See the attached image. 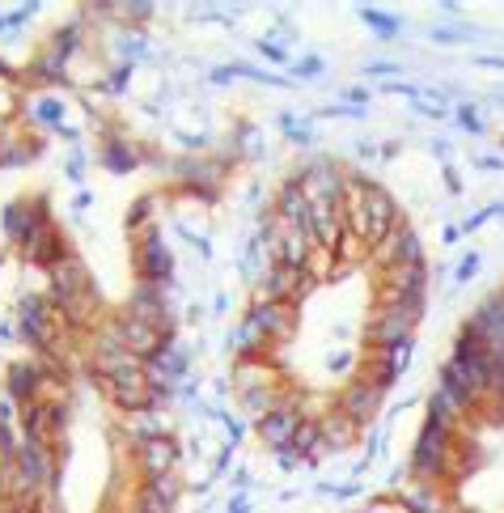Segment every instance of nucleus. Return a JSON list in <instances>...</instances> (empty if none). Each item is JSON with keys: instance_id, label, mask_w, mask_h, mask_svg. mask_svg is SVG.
Here are the masks:
<instances>
[{"instance_id": "f257e3e1", "label": "nucleus", "mask_w": 504, "mask_h": 513, "mask_svg": "<svg viewBox=\"0 0 504 513\" xmlns=\"http://www.w3.org/2000/svg\"><path fill=\"white\" fill-rule=\"evenodd\" d=\"M352 196H344V217H348V229L360 238V242H369L377 246L394 225H399V212H394V204L382 196L377 187L369 183H352L348 187Z\"/></svg>"}, {"instance_id": "f03ea898", "label": "nucleus", "mask_w": 504, "mask_h": 513, "mask_svg": "<svg viewBox=\"0 0 504 513\" xmlns=\"http://www.w3.org/2000/svg\"><path fill=\"white\" fill-rule=\"evenodd\" d=\"M445 429H449V412L441 408V403H432V416H428L424 433H420V446H416V467L424 475L441 471V463H445Z\"/></svg>"}, {"instance_id": "7ed1b4c3", "label": "nucleus", "mask_w": 504, "mask_h": 513, "mask_svg": "<svg viewBox=\"0 0 504 513\" xmlns=\"http://www.w3.org/2000/svg\"><path fill=\"white\" fill-rule=\"evenodd\" d=\"M420 314H411L403 306H382V314H377V323L369 331V340L390 352V348H399V344H411V323H416Z\"/></svg>"}, {"instance_id": "20e7f679", "label": "nucleus", "mask_w": 504, "mask_h": 513, "mask_svg": "<svg viewBox=\"0 0 504 513\" xmlns=\"http://www.w3.org/2000/svg\"><path fill=\"white\" fill-rule=\"evenodd\" d=\"M377 403H382V391H377V382H352L348 395L339 399V408H344V416H348L352 424H365V420H373Z\"/></svg>"}, {"instance_id": "39448f33", "label": "nucleus", "mask_w": 504, "mask_h": 513, "mask_svg": "<svg viewBox=\"0 0 504 513\" xmlns=\"http://www.w3.org/2000/svg\"><path fill=\"white\" fill-rule=\"evenodd\" d=\"M17 475H22V488H39L51 475V458L43 441H26L22 454H17Z\"/></svg>"}, {"instance_id": "423d86ee", "label": "nucleus", "mask_w": 504, "mask_h": 513, "mask_svg": "<svg viewBox=\"0 0 504 513\" xmlns=\"http://www.w3.org/2000/svg\"><path fill=\"white\" fill-rule=\"evenodd\" d=\"M144 276H149V285L170 276V255H166V246H161L157 234L144 238Z\"/></svg>"}, {"instance_id": "0eeeda50", "label": "nucleus", "mask_w": 504, "mask_h": 513, "mask_svg": "<svg viewBox=\"0 0 504 513\" xmlns=\"http://www.w3.org/2000/svg\"><path fill=\"white\" fill-rule=\"evenodd\" d=\"M144 467H149L153 480L174 467V446H170L166 437H149V441H144Z\"/></svg>"}, {"instance_id": "6e6552de", "label": "nucleus", "mask_w": 504, "mask_h": 513, "mask_svg": "<svg viewBox=\"0 0 504 513\" xmlns=\"http://www.w3.org/2000/svg\"><path fill=\"white\" fill-rule=\"evenodd\" d=\"M263 437L272 441V446H288V441L297 437V416H293V412H284V408H276L272 416L263 420Z\"/></svg>"}, {"instance_id": "1a4fd4ad", "label": "nucleus", "mask_w": 504, "mask_h": 513, "mask_svg": "<svg viewBox=\"0 0 504 513\" xmlns=\"http://www.w3.org/2000/svg\"><path fill=\"white\" fill-rule=\"evenodd\" d=\"M22 323H26V335H30L34 344H43V340H47V314H43V306H39V302L22 310Z\"/></svg>"}, {"instance_id": "9d476101", "label": "nucleus", "mask_w": 504, "mask_h": 513, "mask_svg": "<svg viewBox=\"0 0 504 513\" xmlns=\"http://www.w3.org/2000/svg\"><path fill=\"white\" fill-rule=\"evenodd\" d=\"M140 513H170V488L166 484H149L140 501Z\"/></svg>"}, {"instance_id": "9b49d317", "label": "nucleus", "mask_w": 504, "mask_h": 513, "mask_svg": "<svg viewBox=\"0 0 504 513\" xmlns=\"http://www.w3.org/2000/svg\"><path fill=\"white\" fill-rule=\"evenodd\" d=\"M30 378H34V369H30V365H22V369L13 374V391H17V395H26V391H30Z\"/></svg>"}, {"instance_id": "f8f14e48", "label": "nucleus", "mask_w": 504, "mask_h": 513, "mask_svg": "<svg viewBox=\"0 0 504 513\" xmlns=\"http://www.w3.org/2000/svg\"><path fill=\"white\" fill-rule=\"evenodd\" d=\"M369 22H373L377 30H382V34H390V30H394V22H390V17H382V13H369Z\"/></svg>"}]
</instances>
